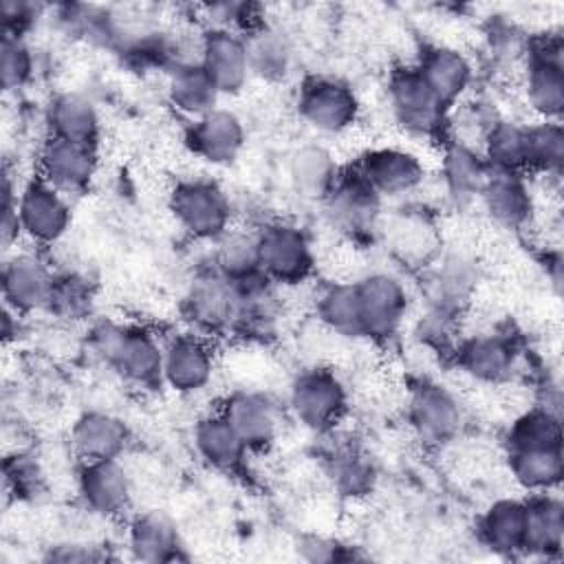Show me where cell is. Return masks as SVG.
Here are the masks:
<instances>
[{
  "mask_svg": "<svg viewBox=\"0 0 564 564\" xmlns=\"http://www.w3.org/2000/svg\"><path fill=\"white\" fill-rule=\"evenodd\" d=\"M90 348L134 386L154 388L163 383V346L145 328L101 322L90 333Z\"/></svg>",
  "mask_w": 564,
  "mask_h": 564,
  "instance_id": "6da1fadb",
  "label": "cell"
},
{
  "mask_svg": "<svg viewBox=\"0 0 564 564\" xmlns=\"http://www.w3.org/2000/svg\"><path fill=\"white\" fill-rule=\"evenodd\" d=\"M170 207L178 225L203 240L220 238L231 216L227 194L209 178L181 181L170 194Z\"/></svg>",
  "mask_w": 564,
  "mask_h": 564,
  "instance_id": "7a4b0ae2",
  "label": "cell"
},
{
  "mask_svg": "<svg viewBox=\"0 0 564 564\" xmlns=\"http://www.w3.org/2000/svg\"><path fill=\"white\" fill-rule=\"evenodd\" d=\"M289 405L304 427L326 432L335 427L346 412V388L335 372L311 368L293 379Z\"/></svg>",
  "mask_w": 564,
  "mask_h": 564,
  "instance_id": "3957f363",
  "label": "cell"
},
{
  "mask_svg": "<svg viewBox=\"0 0 564 564\" xmlns=\"http://www.w3.org/2000/svg\"><path fill=\"white\" fill-rule=\"evenodd\" d=\"M258 262L271 282L295 284L308 278L313 251L308 236L289 223H273L258 231Z\"/></svg>",
  "mask_w": 564,
  "mask_h": 564,
  "instance_id": "277c9868",
  "label": "cell"
},
{
  "mask_svg": "<svg viewBox=\"0 0 564 564\" xmlns=\"http://www.w3.org/2000/svg\"><path fill=\"white\" fill-rule=\"evenodd\" d=\"M189 319L205 330H223L242 322L245 300L236 282L218 269L198 275L185 297Z\"/></svg>",
  "mask_w": 564,
  "mask_h": 564,
  "instance_id": "5b68a950",
  "label": "cell"
},
{
  "mask_svg": "<svg viewBox=\"0 0 564 564\" xmlns=\"http://www.w3.org/2000/svg\"><path fill=\"white\" fill-rule=\"evenodd\" d=\"M18 220L20 231L37 242H57L70 225V205L66 194L48 185L44 178L31 181L18 196Z\"/></svg>",
  "mask_w": 564,
  "mask_h": 564,
  "instance_id": "8992f818",
  "label": "cell"
},
{
  "mask_svg": "<svg viewBox=\"0 0 564 564\" xmlns=\"http://www.w3.org/2000/svg\"><path fill=\"white\" fill-rule=\"evenodd\" d=\"M361 308L364 337H392L405 315L408 295L403 284L390 273H370L355 282Z\"/></svg>",
  "mask_w": 564,
  "mask_h": 564,
  "instance_id": "52a82bcc",
  "label": "cell"
},
{
  "mask_svg": "<svg viewBox=\"0 0 564 564\" xmlns=\"http://www.w3.org/2000/svg\"><path fill=\"white\" fill-rule=\"evenodd\" d=\"M392 112L414 134H432L445 123L447 108L436 99L416 68H399L388 86Z\"/></svg>",
  "mask_w": 564,
  "mask_h": 564,
  "instance_id": "ba28073f",
  "label": "cell"
},
{
  "mask_svg": "<svg viewBox=\"0 0 564 564\" xmlns=\"http://www.w3.org/2000/svg\"><path fill=\"white\" fill-rule=\"evenodd\" d=\"M300 115L302 119L319 132L337 134L346 130L357 119V97L339 79L333 77H311L300 90Z\"/></svg>",
  "mask_w": 564,
  "mask_h": 564,
  "instance_id": "9c48e42d",
  "label": "cell"
},
{
  "mask_svg": "<svg viewBox=\"0 0 564 564\" xmlns=\"http://www.w3.org/2000/svg\"><path fill=\"white\" fill-rule=\"evenodd\" d=\"M527 104L544 121H557L564 110V64L560 40H542L535 44L527 79H524Z\"/></svg>",
  "mask_w": 564,
  "mask_h": 564,
  "instance_id": "30bf717a",
  "label": "cell"
},
{
  "mask_svg": "<svg viewBox=\"0 0 564 564\" xmlns=\"http://www.w3.org/2000/svg\"><path fill=\"white\" fill-rule=\"evenodd\" d=\"M408 414L412 430L427 445H441L454 438L463 423V410L456 397L432 381H423L412 390Z\"/></svg>",
  "mask_w": 564,
  "mask_h": 564,
  "instance_id": "8fae6325",
  "label": "cell"
},
{
  "mask_svg": "<svg viewBox=\"0 0 564 564\" xmlns=\"http://www.w3.org/2000/svg\"><path fill=\"white\" fill-rule=\"evenodd\" d=\"M198 64L220 95L238 93L251 77L245 37L231 29L214 26L203 35Z\"/></svg>",
  "mask_w": 564,
  "mask_h": 564,
  "instance_id": "7c38bea8",
  "label": "cell"
},
{
  "mask_svg": "<svg viewBox=\"0 0 564 564\" xmlns=\"http://www.w3.org/2000/svg\"><path fill=\"white\" fill-rule=\"evenodd\" d=\"M97 156L93 145L48 137L40 152V178L62 194H79L95 176Z\"/></svg>",
  "mask_w": 564,
  "mask_h": 564,
  "instance_id": "4fadbf2b",
  "label": "cell"
},
{
  "mask_svg": "<svg viewBox=\"0 0 564 564\" xmlns=\"http://www.w3.org/2000/svg\"><path fill=\"white\" fill-rule=\"evenodd\" d=\"M77 489L84 505L99 516L121 513L132 496L128 471L117 458L82 460Z\"/></svg>",
  "mask_w": 564,
  "mask_h": 564,
  "instance_id": "5bb4252c",
  "label": "cell"
},
{
  "mask_svg": "<svg viewBox=\"0 0 564 564\" xmlns=\"http://www.w3.org/2000/svg\"><path fill=\"white\" fill-rule=\"evenodd\" d=\"M55 273L31 253H15L2 267V297L9 311L31 313L46 306Z\"/></svg>",
  "mask_w": 564,
  "mask_h": 564,
  "instance_id": "9a60e30c",
  "label": "cell"
},
{
  "mask_svg": "<svg viewBox=\"0 0 564 564\" xmlns=\"http://www.w3.org/2000/svg\"><path fill=\"white\" fill-rule=\"evenodd\" d=\"M187 143L192 152L214 165L231 163L245 145L242 121L225 108H214L194 119L187 130Z\"/></svg>",
  "mask_w": 564,
  "mask_h": 564,
  "instance_id": "2e32d148",
  "label": "cell"
},
{
  "mask_svg": "<svg viewBox=\"0 0 564 564\" xmlns=\"http://www.w3.org/2000/svg\"><path fill=\"white\" fill-rule=\"evenodd\" d=\"M214 372V355L205 339L178 335L163 346V383L181 394L205 388Z\"/></svg>",
  "mask_w": 564,
  "mask_h": 564,
  "instance_id": "e0dca14e",
  "label": "cell"
},
{
  "mask_svg": "<svg viewBox=\"0 0 564 564\" xmlns=\"http://www.w3.org/2000/svg\"><path fill=\"white\" fill-rule=\"evenodd\" d=\"M357 174L379 196H401L419 187L423 181V165L405 150L379 148L361 159Z\"/></svg>",
  "mask_w": 564,
  "mask_h": 564,
  "instance_id": "ac0fdd59",
  "label": "cell"
},
{
  "mask_svg": "<svg viewBox=\"0 0 564 564\" xmlns=\"http://www.w3.org/2000/svg\"><path fill=\"white\" fill-rule=\"evenodd\" d=\"M220 412L240 434L247 449H264L278 436V410L267 394L238 390L227 397Z\"/></svg>",
  "mask_w": 564,
  "mask_h": 564,
  "instance_id": "d6986e66",
  "label": "cell"
},
{
  "mask_svg": "<svg viewBox=\"0 0 564 564\" xmlns=\"http://www.w3.org/2000/svg\"><path fill=\"white\" fill-rule=\"evenodd\" d=\"M324 203L330 223L348 234L372 227L379 212V194L359 174L337 178Z\"/></svg>",
  "mask_w": 564,
  "mask_h": 564,
  "instance_id": "ffe728a7",
  "label": "cell"
},
{
  "mask_svg": "<svg viewBox=\"0 0 564 564\" xmlns=\"http://www.w3.org/2000/svg\"><path fill=\"white\" fill-rule=\"evenodd\" d=\"M436 99L449 108L471 84L469 59L449 46H430L414 66Z\"/></svg>",
  "mask_w": 564,
  "mask_h": 564,
  "instance_id": "44dd1931",
  "label": "cell"
},
{
  "mask_svg": "<svg viewBox=\"0 0 564 564\" xmlns=\"http://www.w3.org/2000/svg\"><path fill=\"white\" fill-rule=\"evenodd\" d=\"M480 198L489 216L507 229L524 227L533 214V198L520 172L491 170Z\"/></svg>",
  "mask_w": 564,
  "mask_h": 564,
  "instance_id": "7402d4cb",
  "label": "cell"
},
{
  "mask_svg": "<svg viewBox=\"0 0 564 564\" xmlns=\"http://www.w3.org/2000/svg\"><path fill=\"white\" fill-rule=\"evenodd\" d=\"M70 443L82 460L117 458L128 445V427L110 412H84L73 425Z\"/></svg>",
  "mask_w": 564,
  "mask_h": 564,
  "instance_id": "603a6c76",
  "label": "cell"
},
{
  "mask_svg": "<svg viewBox=\"0 0 564 564\" xmlns=\"http://www.w3.org/2000/svg\"><path fill=\"white\" fill-rule=\"evenodd\" d=\"M48 137L93 145L99 139V115L95 104L79 93L57 95L46 110Z\"/></svg>",
  "mask_w": 564,
  "mask_h": 564,
  "instance_id": "cb8c5ba5",
  "label": "cell"
},
{
  "mask_svg": "<svg viewBox=\"0 0 564 564\" xmlns=\"http://www.w3.org/2000/svg\"><path fill=\"white\" fill-rule=\"evenodd\" d=\"M128 546L134 560L159 564L181 560V540L176 524L163 511L134 516L128 529Z\"/></svg>",
  "mask_w": 564,
  "mask_h": 564,
  "instance_id": "d4e9b609",
  "label": "cell"
},
{
  "mask_svg": "<svg viewBox=\"0 0 564 564\" xmlns=\"http://www.w3.org/2000/svg\"><path fill=\"white\" fill-rule=\"evenodd\" d=\"M194 449L214 469L234 471L249 452L223 412L207 414L194 425Z\"/></svg>",
  "mask_w": 564,
  "mask_h": 564,
  "instance_id": "484cf974",
  "label": "cell"
},
{
  "mask_svg": "<svg viewBox=\"0 0 564 564\" xmlns=\"http://www.w3.org/2000/svg\"><path fill=\"white\" fill-rule=\"evenodd\" d=\"M456 359L469 377L496 383L509 377L516 361V348L511 339L502 335H474L458 346Z\"/></svg>",
  "mask_w": 564,
  "mask_h": 564,
  "instance_id": "4316f807",
  "label": "cell"
},
{
  "mask_svg": "<svg viewBox=\"0 0 564 564\" xmlns=\"http://www.w3.org/2000/svg\"><path fill=\"white\" fill-rule=\"evenodd\" d=\"M527 505L524 553L549 557L560 553L564 540V505L549 491L535 494Z\"/></svg>",
  "mask_w": 564,
  "mask_h": 564,
  "instance_id": "83f0119b",
  "label": "cell"
},
{
  "mask_svg": "<svg viewBox=\"0 0 564 564\" xmlns=\"http://www.w3.org/2000/svg\"><path fill=\"white\" fill-rule=\"evenodd\" d=\"M527 505L524 500H496L480 518V535L485 544L498 553H524Z\"/></svg>",
  "mask_w": 564,
  "mask_h": 564,
  "instance_id": "f1b7e54d",
  "label": "cell"
},
{
  "mask_svg": "<svg viewBox=\"0 0 564 564\" xmlns=\"http://www.w3.org/2000/svg\"><path fill=\"white\" fill-rule=\"evenodd\" d=\"M289 176L295 192L308 200H324L339 178L330 152L315 143L302 145L291 154Z\"/></svg>",
  "mask_w": 564,
  "mask_h": 564,
  "instance_id": "f546056e",
  "label": "cell"
},
{
  "mask_svg": "<svg viewBox=\"0 0 564 564\" xmlns=\"http://www.w3.org/2000/svg\"><path fill=\"white\" fill-rule=\"evenodd\" d=\"M489 174H491V167L487 165L485 156L471 145H463L454 141L447 148L443 159V178H445L447 192L456 200H471L474 196H480Z\"/></svg>",
  "mask_w": 564,
  "mask_h": 564,
  "instance_id": "4dcf8cb0",
  "label": "cell"
},
{
  "mask_svg": "<svg viewBox=\"0 0 564 564\" xmlns=\"http://www.w3.org/2000/svg\"><path fill=\"white\" fill-rule=\"evenodd\" d=\"M218 95V88L200 64H181L170 70L167 97L176 110L198 119L216 108Z\"/></svg>",
  "mask_w": 564,
  "mask_h": 564,
  "instance_id": "1f68e13d",
  "label": "cell"
},
{
  "mask_svg": "<svg viewBox=\"0 0 564 564\" xmlns=\"http://www.w3.org/2000/svg\"><path fill=\"white\" fill-rule=\"evenodd\" d=\"M245 46L251 75L275 82L289 73L293 51L284 33L278 29L251 26L249 35H245Z\"/></svg>",
  "mask_w": 564,
  "mask_h": 564,
  "instance_id": "d6a6232c",
  "label": "cell"
},
{
  "mask_svg": "<svg viewBox=\"0 0 564 564\" xmlns=\"http://www.w3.org/2000/svg\"><path fill=\"white\" fill-rule=\"evenodd\" d=\"M509 467L520 487L540 494L562 480V445L509 452Z\"/></svg>",
  "mask_w": 564,
  "mask_h": 564,
  "instance_id": "836d02e7",
  "label": "cell"
},
{
  "mask_svg": "<svg viewBox=\"0 0 564 564\" xmlns=\"http://www.w3.org/2000/svg\"><path fill=\"white\" fill-rule=\"evenodd\" d=\"M527 128L529 126H520L516 121L496 119L482 139V156L491 170H527Z\"/></svg>",
  "mask_w": 564,
  "mask_h": 564,
  "instance_id": "e575fe53",
  "label": "cell"
},
{
  "mask_svg": "<svg viewBox=\"0 0 564 564\" xmlns=\"http://www.w3.org/2000/svg\"><path fill=\"white\" fill-rule=\"evenodd\" d=\"M317 317L337 335L364 337L361 330V308L357 286L352 284H330L317 297Z\"/></svg>",
  "mask_w": 564,
  "mask_h": 564,
  "instance_id": "d590c367",
  "label": "cell"
},
{
  "mask_svg": "<svg viewBox=\"0 0 564 564\" xmlns=\"http://www.w3.org/2000/svg\"><path fill=\"white\" fill-rule=\"evenodd\" d=\"M562 445L560 416L549 408H533L518 416L507 434V447L513 449H538Z\"/></svg>",
  "mask_w": 564,
  "mask_h": 564,
  "instance_id": "8d00e7d4",
  "label": "cell"
},
{
  "mask_svg": "<svg viewBox=\"0 0 564 564\" xmlns=\"http://www.w3.org/2000/svg\"><path fill=\"white\" fill-rule=\"evenodd\" d=\"M474 289V269L463 258H447L430 278V295L436 308L458 311Z\"/></svg>",
  "mask_w": 564,
  "mask_h": 564,
  "instance_id": "74e56055",
  "label": "cell"
},
{
  "mask_svg": "<svg viewBox=\"0 0 564 564\" xmlns=\"http://www.w3.org/2000/svg\"><path fill=\"white\" fill-rule=\"evenodd\" d=\"M564 163V132L560 121H542L527 128V167L560 174Z\"/></svg>",
  "mask_w": 564,
  "mask_h": 564,
  "instance_id": "f35d334b",
  "label": "cell"
},
{
  "mask_svg": "<svg viewBox=\"0 0 564 564\" xmlns=\"http://www.w3.org/2000/svg\"><path fill=\"white\" fill-rule=\"evenodd\" d=\"M216 269L229 280H245L260 273L258 234H223L216 253Z\"/></svg>",
  "mask_w": 564,
  "mask_h": 564,
  "instance_id": "ab89813d",
  "label": "cell"
},
{
  "mask_svg": "<svg viewBox=\"0 0 564 564\" xmlns=\"http://www.w3.org/2000/svg\"><path fill=\"white\" fill-rule=\"evenodd\" d=\"M93 302V289L79 273H59L53 278L46 311L62 319H79L88 313Z\"/></svg>",
  "mask_w": 564,
  "mask_h": 564,
  "instance_id": "60d3db41",
  "label": "cell"
},
{
  "mask_svg": "<svg viewBox=\"0 0 564 564\" xmlns=\"http://www.w3.org/2000/svg\"><path fill=\"white\" fill-rule=\"evenodd\" d=\"M33 75V51L18 33H4L0 42V79L4 90L22 88Z\"/></svg>",
  "mask_w": 564,
  "mask_h": 564,
  "instance_id": "b9f144b4",
  "label": "cell"
},
{
  "mask_svg": "<svg viewBox=\"0 0 564 564\" xmlns=\"http://www.w3.org/2000/svg\"><path fill=\"white\" fill-rule=\"evenodd\" d=\"M330 474H333L335 485L344 494H350V496L366 491L370 487V478H372L370 467L359 456H355V454L337 456L335 463H333Z\"/></svg>",
  "mask_w": 564,
  "mask_h": 564,
  "instance_id": "7bdbcfd3",
  "label": "cell"
},
{
  "mask_svg": "<svg viewBox=\"0 0 564 564\" xmlns=\"http://www.w3.org/2000/svg\"><path fill=\"white\" fill-rule=\"evenodd\" d=\"M4 474H7V485H11L15 494L33 491L37 487V480H40L37 465L26 454H15V456L7 458Z\"/></svg>",
  "mask_w": 564,
  "mask_h": 564,
  "instance_id": "ee69618b",
  "label": "cell"
},
{
  "mask_svg": "<svg viewBox=\"0 0 564 564\" xmlns=\"http://www.w3.org/2000/svg\"><path fill=\"white\" fill-rule=\"evenodd\" d=\"M108 555L99 551V546L90 544H59L48 553V560L53 562H97L106 560Z\"/></svg>",
  "mask_w": 564,
  "mask_h": 564,
  "instance_id": "f6af8a7d",
  "label": "cell"
},
{
  "mask_svg": "<svg viewBox=\"0 0 564 564\" xmlns=\"http://www.w3.org/2000/svg\"><path fill=\"white\" fill-rule=\"evenodd\" d=\"M302 551V555L311 562H328V560H337V546L333 542L319 540V538H311L304 546H297Z\"/></svg>",
  "mask_w": 564,
  "mask_h": 564,
  "instance_id": "bcb514c9",
  "label": "cell"
}]
</instances>
